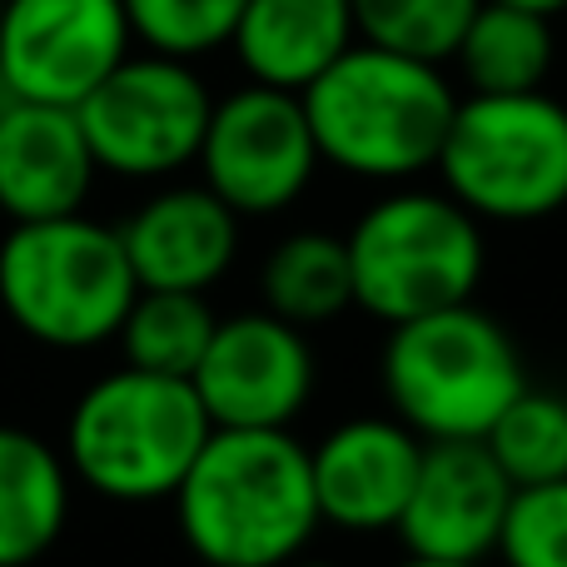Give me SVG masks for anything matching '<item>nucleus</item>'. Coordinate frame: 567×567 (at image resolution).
Here are the masks:
<instances>
[{
    "label": "nucleus",
    "mask_w": 567,
    "mask_h": 567,
    "mask_svg": "<svg viewBox=\"0 0 567 567\" xmlns=\"http://www.w3.org/2000/svg\"><path fill=\"white\" fill-rule=\"evenodd\" d=\"M284 567H339V563H319V558H293V563H284Z\"/></svg>",
    "instance_id": "obj_27"
},
{
    "label": "nucleus",
    "mask_w": 567,
    "mask_h": 567,
    "mask_svg": "<svg viewBox=\"0 0 567 567\" xmlns=\"http://www.w3.org/2000/svg\"><path fill=\"white\" fill-rule=\"evenodd\" d=\"M209 433L215 423L195 383L125 363L80 393L65 429V463L110 503H159L175 498Z\"/></svg>",
    "instance_id": "obj_4"
},
{
    "label": "nucleus",
    "mask_w": 567,
    "mask_h": 567,
    "mask_svg": "<svg viewBox=\"0 0 567 567\" xmlns=\"http://www.w3.org/2000/svg\"><path fill=\"white\" fill-rule=\"evenodd\" d=\"M488 453L508 473L513 488L567 478V399L548 389H523L488 429Z\"/></svg>",
    "instance_id": "obj_21"
},
{
    "label": "nucleus",
    "mask_w": 567,
    "mask_h": 567,
    "mask_svg": "<svg viewBox=\"0 0 567 567\" xmlns=\"http://www.w3.org/2000/svg\"><path fill=\"white\" fill-rule=\"evenodd\" d=\"M70 518V463L45 439L0 423V567L45 558Z\"/></svg>",
    "instance_id": "obj_17"
},
{
    "label": "nucleus",
    "mask_w": 567,
    "mask_h": 567,
    "mask_svg": "<svg viewBox=\"0 0 567 567\" xmlns=\"http://www.w3.org/2000/svg\"><path fill=\"white\" fill-rule=\"evenodd\" d=\"M458 70L473 95H523L543 90L553 70V20L538 10L483 0L458 40Z\"/></svg>",
    "instance_id": "obj_18"
},
{
    "label": "nucleus",
    "mask_w": 567,
    "mask_h": 567,
    "mask_svg": "<svg viewBox=\"0 0 567 567\" xmlns=\"http://www.w3.org/2000/svg\"><path fill=\"white\" fill-rule=\"evenodd\" d=\"M353 40L349 0H245L229 45L255 85L303 95Z\"/></svg>",
    "instance_id": "obj_16"
},
{
    "label": "nucleus",
    "mask_w": 567,
    "mask_h": 567,
    "mask_svg": "<svg viewBox=\"0 0 567 567\" xmlns=\"http://www.w3.org/2000/svg\"><path fill=\"white\" fill-rule=\"evenodd\" d=\"M140 279L120 229L85 215L10 225L0 239V309L50 349H95L125 323Z\"/></svg>",
    "instance_id": "obj_5"
},
{
    "label": "nucleus",
    "mask_w": 567,
    "mask_h": 567,
    "mask_svg": "<svg viewBox=\"0 0 567 567\" xmlns=\"http://www.w3.org/2000/svg\"><path fill=\"white\" fill-rule=\"evenodd\" d=\"M508 6H523V10H538V16H563L567 10V0H508Z\"/></svg>",
    "instance_id": "obj_25"
},
{
    "label": "nucleus",
    "mask_w": 567,
    "mask_h": 567,
    "mask_svg": "<svg viewBox=\"0 0 567 567\" xmlns=\"http://www.w3.org/2000/svg\"><path fill=\"white\" fill-rule=\"evenodd\" d=\"M433 169L473 219L533 225L558 215L567 205V105L548 90L458 100Z\"/></svg>",
    "instance_id": "obj_7"
},
{
    "label": "nucleus",
    "mask_w": 567,
    "mask_h": 567,
    "mask_svg": "<svg viewBox=\"0 0 567 567\" xmlns=\"http://www.w3.org/2000/svg\"><path fill=\"white\" fill-rule=\"evenodd\" d=\"M353 265V309L393 323L473 303L483 284V219L443 189H399L373 199L343 235Z\"/></svg>",
    "instance_id": "obj_6"
},
{
    "label": "nucleus",
    "mask_w": 567,
    "mask_h": 567,
    "mask_svg": "<svg viewBox=\"0 0 567 567\" xmlns=\"http://www.w3.org/2000/svg\"><path fill=\"white\" fill-rule=\"evenodd\" d=\"M125 16L155 55L195 60L235 40L245 0H125Z\"/></svg>",
    "instance_id": "obj_23"
},
{
    "label": "nucleus",
    "mask_w": 567,
    "mask_h": 567,
    "mask_svg": "<svg viewBox=\"0 0 567 567\" xmlns=\"http://www.w3.org/2000/svg\"><path fill=\"white\" fill-rule=\"evenodd\" d=\"M169 503L209 567H284L323 523L309 449L289 429H215Z\"/></svg>",
    "instance_id": "obj_1"
},
{
    "label": "nucleus",
    "mask_w": 567,
    "mask_h": 567,
    "mask_svg": "<svg viewBox=\"0 0 567 567\" xmlns=\"http://www.w3.org/2000/svg\"><path fill=\"white\" fill-rule=\"evenodd\" d=\"M423 463V439L399 419H349L309 449L319 518L343 533H393Z\"/></svg>",
    "instance_id": "obj_13"
},
{
    "label": "nucleus",
    "mask_w": 567,
    "mask_h": 567,
    "mask_svg": "<svg viewBox=\"0 0 567 567\" xmlns=\"http://www.w3.org/2000/svg\"><path fill=\"white\" fill-rule=\"evenodd\" d=\"M523 389L528 369L518 343L478 303L439 309L389 329L383 393L393 419L423 443L488 439V429Z\"/></svg>",
    "instance_id": "obj_3"
},
{
    "label": "nucleus",
    "mask_w": 567,
    "mask_h": 567,
    "mask_svg": "<svg viewBox=\"0 0 567 567\" xmlns=\"http://www.w3.org/2000/svg\"><path fill=\"white\" fill-rule=\"evenodd\" d=\"M215 323L219 319L205 303V293L140 289L115 339L125 349L130 369L165 373V379H195L199 359L215 339Z\"/></svg>",
    "instance_id": "obj_20"
},
{
    "label": "nucleus",
    "mask_w": 567,
    "mask_h": 567,
    "mask_svg": "<svg viewBox=\"0 0 567 567\" xmlns=\"http://www.w3.org/2000/svg\"><path fill=\"white\" fill-rule=\"evenodd\" d=\"M205 80L175 55H125L75 105L100 169L125 179H159L195 165L209 130Z\"/></svg>",
    "instance_id": "obj_8"
},
{
    "label": "nucleus",
    "mask_w": 567,
    "mask_h": 567,
    "mask_svg": "<svg viewBox=\"0 0 567 567\" xmlns=\"http://www.w3.org/2000/svg\"><path fill=\"white\" fill-rule=\"evenodd\" d=\"M259 289H265V309L289 319L293 329L339 319L343 309H353L349 245L323 229H299L269 249Z\"/></svg>",
    "instance_id": "obj_19"
},
{
    "label": "nucleus",
    "mask_w": 567,
    "mask_h": 567,
    "mask_svg": "<svg viewBox=\"0 0 567 567\" xmlns=\"http://www.w3.org/2000/svg\"><path fill=\"white\" fill-rule=\"evenodd\" d=\"M349 6L359 40L443 65L458 55V40L483 0H349Z\"/></svg>",
    "instance_id": "obj_22"
},
{
    "label": "nucleus",
    "mask_w": 567,
    "mask_h": 567,
    "mask_svg": "<svg viewBox=\"0 0 567 567\" xmlns=\"http://www.w3.org/2000/svg\"><path fill=\"white\" fill-rule=\"evenodd\" d=\"M205 185L225 199L235 215H279L309 189L319 169L303 100L293 90L255 85L215 100L209 130L199 145Z\"/></svg>",
    "instance_id": "obj_9"
},
{
    "label": "nucleus",
    "mask_w": 567,
    "mask_h": 567,
    "mask_svg": "<svg viewBox=\"0 0 567 567\" xmlns=\"http://www.w3.org/2000/svg\"><path fill=\"white\" fill-rule=\"evenodd\" d=\"M95 169L75 110L35 100L0 105V209L10 225L80 215Z\"/></svg>",
    "instance_id": "obj_14"
},
{
    "label": "nucleus",
    "mask_w": 567,
    "mask_h": 567,
    "mask_svg": "<svg viewBox=\"0 0 567 567\" xmlns=\"http://www.w3.org/2000/svg\"><path fill=\"white\" fill-rule=\"evenodd\" d=\"M299 100L319 159L359 179H409L433 169L458 110L443 65L369 40H353Z\"/></svg>",
    "instance_id": "obj_2"
},
{
    "label": "nucleus",
    "mask_w": 567,
    "mask_h": 567,
    "mask_svg": "<svg viewBox=\"0 0 567 567\" xmlns=\"http://www.w3.org/2000/svg\"><path fill=\"white\" fill-rule=\"evenodd\" d=\"M399 567H478V563H433V558H403Z\"/></svg>",
    "instance_id": "obj_26"
},
{
    "label": "nucleus",
    "mask_w": 567,
    "mask_h": 567,
    "mask_svg": "<svg viewBox=\"0 0 567 567\" xmlns=\"http://www.w3.org/2000/svg\"><path fill=\"white\" fill-rule=\"evenodd\" d=\"M189 383L215 429H289L313 393V349L279 313H235L215 323Z\"/></svg>",
    "instance_id": "obj_11"
},
{
    "label": "nucleus",
    "mask_w": 567,
    "mask_h": 567,
    "mask_svg": "<svg viewBox=\"0 0 567 567\" xmlns=\"http://www.w3.org/2000/svg\"><path fill=\"white\" fill-rule=\"evenodd\" d=\"M140 289L205 293L239 255V215L209 185H179L145 199L120 225Z\"/></svg>",
    "instance_id": "obj_15"
},
{
    "label": "nucleus",
    "mask_w": 567,
    "mask_h": 567,
    "mask_svg": "<svg viewBox=\"0 0 567 567\" xmlns=\"http://www.w3.org/2000/svg\"><path fill=\"white\" fill-rule=\"evenodd\" d=\"M513 483L483 439L423 443L413 493L403 503L399 543L409 558L433 563H488L498 553L503 523L513 508Z\"/></svg>",
    "instance_id": "obj_12"
},
{
    "label": "nucleus",
    "mask_w": 567,
    "mask_h": 567,
    "mask_svg": "<svg viewBox=\"0 0 567 567\" xmlns=\"http://www.w3.org/2000/svg\"><path fill=\"white\" fill-rule=\"evenodd\" d=\"M498 558L503 567H567V478L513 493Z\"/></svg>",
    "instance_id": "obj_24"
},
{
    "label": "nucleus",
    "mask_w": 567,
    "mask_h": 567,
    "mask_svg": "<svg viewBox=\"0 0 567 567\" xmlns=\"http://www.w3.org/2000/svg\"><path fill=\"white\" fill-rule=\"evenodd\" d=\"M125 0H0V90L75 110L130 55Z\"/></svg>",
    "instance_id": "obj_10"
}]
</instances>
